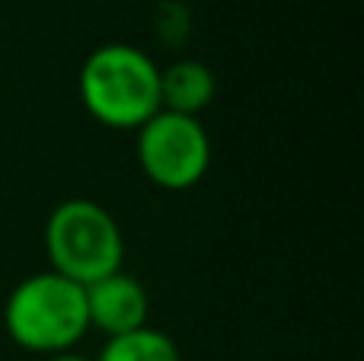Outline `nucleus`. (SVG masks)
<instances>
[{
	"label": "nucleus",
	"mask_w": 364,
	"mask_h": 361,
	"mask_svg": "<svg viewBox=\"0 0 364 361\" xmlns=\"http://www.w3.org/2000/svg\"><path fill=\"white\" fill-rule=\"evenodd\" d=\"M77 93L87 115L112 131H138L160 109V64L132 42H106L80 64Z\"/></svg>",
	"instance_id": "1"
},
{
	"label": "nucleus",
	"mask_w": 364,
	"mask_h": 361,
	"mask_svg": "<svg viewBox=\"0 0 364 361\" xmlns=\"http://www.w3.org/2000/svg\"><path fill=\"white\" fill-rule=\"evenodd\" d=\"M4 330L13 345L32 355L74 352L90 333L87 291L51 269L26 275L4 301Z\"/></svg>",
	"instance_id": "2"
},
{
	"label": "nucleus",
	"mask_w": 364,
	"mask_h": 361,
	"mask_svg": "<svg viewBox=\"0 0 364 361\" xmlns=\"http://www.w3.org/2000/svg\"><path fill=\"white\" fill-rule=\"evenodd\" d=\"M48 269L80 288L119 272L125 262V237L109 208L93 198H64L45 221Z\"/></svg>",
	"instance_id": "3"
},
{
	"label": "nucleus",
	"mask_w": 364,
	"mask_h": 361,
	"mask_svg": "<svg viewBox=\"0 0 364 361\" xmlns=\"http://www.w3.org/2000/svg\"><path fill=\"white\" fill-rule=\"evenodd\" d=\"M134 157L157 189L188 192L211 170V134L195 115L160 109L134 131Z\"/></svg>",
	"instance_id": "4"
},
{
	"label": "nucleus",
	"mask_w": 364,
	"mask_h": 361,
	"mask_svg": "<svg viewBox=\"0 0 364 361\" xmlns=\"http://www.w3.org/2000/svg\"><path fill=\"white\" fill-rule=\"evenodd\" d=\"M83 291H87L90 330H100L106 339L125 336V333L147 326L151 298H147V288L134 275L119 269V272L87 285Z\"/></svg>",
	"instance_id": "5"
},
{
	"label": "nucleus",
	"mask_w": 364,
	"mask_h": 361,
	"mask_svg": "<svg viewBox=\"0 0 364 361\" xmlns=\"http://www.w3.org/2000/svg\"><path fill=\"white\" fill-rule=\"evenodd\" d=\"M214 93H218V80L205 61L179 58V61L160 68V106L170 112L198 119L214 102Z\"/></svg>",
	"instance_id": "6"
},
{
	"label": "nucleus",
	"mask_w": 364,
	"mask_h": 361,
	"mask_svg": "<svg viewBox=\"0 0 364 361\" xmlns=\"http://www.w3.org/2000/svg\"><path fill=\"white\" fill-rule=\"evenodd\" d=\"M93 361H182V352L170 333L141 326L125 336L106 339V345Z\"/></svg>",
	"instance_id": "7"
},
{
	"label": "nucleus",
	"mask_w": 364,
	"mask_h": 361,
	"mask_svg": "<svg viewBox=\"0 0 364 361\" xmlns=\"http://www.w3.org/2000/svg\"><path fill=\"white\" fill-rule=\"evenodd\" d=\"M45 361H93V358H83V355H77V352H61V355H51Z\"/></svg>",
	"instance_id": "8"
}]
</instances>
